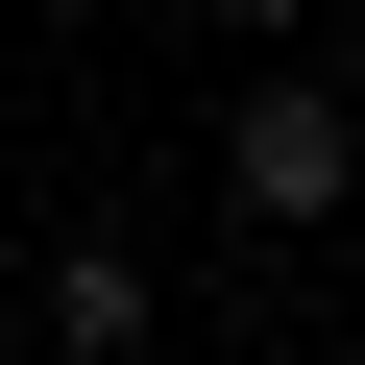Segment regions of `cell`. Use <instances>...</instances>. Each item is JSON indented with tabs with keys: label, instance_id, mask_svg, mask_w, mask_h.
<instances>
[{
	"label": "cell",
	"instance_id": "1",
	"mask_svg": "<svg viewBox=\"0 0 365 365\" xmlns=\"http://www.w3.org/2000/svg\"><path fill=\"white\" fill-rule=\"evenodd\" d=\"M220 195H244V220H292V244L365 195V122H341V73H244V122H220Z\"/></svg>",
	"mask_w": 365,
	"mask_h": 365
},
{
	"label": "cell",
	"instance_id": "2",
	"mask_svg": "<svg viewBox=\"0 0 365 365\" xmlns=\"http://www.w3.org/2000/svg\"><path fill=\"white\" fill-rule=\"evenodd\" d=\"M146 341H170L146 244H122V220H73V244H49V365H146Z\"/></svg>",
	"mask_w": 365,
	"mask_h": 365
},
{
	"label": "cell",
	"instance_id": "3",
	"mask_svg": "<svg viewBox=\"0 0 365 365\" xmlns=\"http://www.w3.org/2000/svg\"><path fill=\"white\" fill-rule=\"evenodd\" d=\"M220 25H317V0H220Z\"/></svg>",
	"mask_w": 365,
	"mask_h": 365
}]
</instances>
